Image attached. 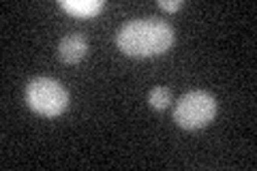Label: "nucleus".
<instances>
[{
  "label": "nucleus",
  "instance_id": "obj_1",
  "mask_svg": "<svg viewBox=\"0 0 257 171\" xmlns=\"http://www.w3.org/2000/svg\"><path fill=\"white\" fill-rule=\"evenodd\" d=\"M174 43V30L163 20H133L118 32V47L128 56H159Z\"/></svg>",
  "mask_w": 257,
  "mask_h": 171
},
{
  "label": "nucleus",
  "instance_id": "obj_2",
  "mask_svg": "<svg viewBox=\"0 0 257 171\" xmlns=\"http://www.w3.org/2000/svg\"><path fill=\"white\" fill-rule=\"evenodd\" d=\"M26 103L45 118H56L67 109L69 94L64 86L50 77H37L26 86Z\"/></svg>",
  "mask_w": 257,
  "mask_h": 171
},
{
  "label": "nucleus",
  "instance_id": "obj_3",
  "mask_svg": "<svg viewBox=\"0 0 257 171\" xmlns=\"http://www.w3.org/2000/svg\"><path fill=\"white\" fill-rule=\"evenodd\" d=\"M216 116V99L204 90H195L184 94L176 103L174 120L182 128H202Z\"/></svg>",
  "mask_w": 257,
  "mask_h": 171
},
{
  "label": "nucleus",
  "instance_id": "obj_4",
  "mask_svg": "<svg viewBox=\"0 0 257 171\" xmlns=\"http://www.w3.org/2000/svg\"><path fill=\"white\" fill-rule=\"evenodd\" d=\"M88 41L82 32H71L58 43V58L67 64H75L86 56Z\"/></svg>",
  "mask_w": 257,
  "mask_h": 171
},
{
  "label": "nucleus",
  "instance_id": "obj_5",
  "mask_svg": "<svg viewBox=\"0 0 257 171\" xmlns=\"http://www.w3.org/2000/svg\"><path fill=\"white\" fill-rule=\"evenodd\" d=\"M60 7L77 18H90L103 9V0H62Z\"/></svg>",
  "mask_w": 257,
  "mask_h": 171
},
{
  "label": "nucleus",
  "instance_id": "obj_6",
  "mask_svg": "<svg viewBox=\"0 0 257 171\" xmlns=\"http://www.w3.org/2000/svg\"><path fill=\"white\" fill-rule=\"evenodd\" d=\"M148 103H150L155 109H165L167 105L172 103V92L167 90L165 86H159V88H155V90H150Z\"/></svg>",
  "mask_w": 257,
  "mask_h": 171
},
{
  "label": "nucleus",
  "instance_id": "obj_7",
  "mask_svg": "<svg viewBox=\"0 0 257 171\" xmlns=\"http://www.w3.org/2000/svg\"><path fill=\"white\" fill-rule=\"evenodd\" d=\"M184 3L182 0H159V7L165 11H178Z\"/></svg>",
  "mask_w": 257,
  "mask_h": 171
}]
</instances>
